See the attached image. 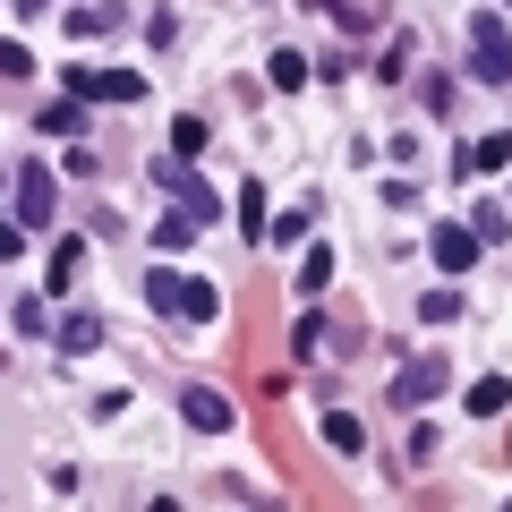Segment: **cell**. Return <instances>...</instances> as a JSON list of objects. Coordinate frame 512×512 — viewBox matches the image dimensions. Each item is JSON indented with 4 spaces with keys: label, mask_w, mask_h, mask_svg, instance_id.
I'll return each mask as SVG.
<instances>
[{
    "label": "cell",
    "mask_w": 512,
    "mask_h": 512,
    "mask_svg": "<svg viewBox=\"0 0 512 512\" xmlns=\"http://www.w3.org/2000/svg\"><path fill=\"white\" fill-rule=\"evenodd\" d=\"M512 410V376H478L470 384V419H504Z\"/></svg>",
    "instance_id": "9"
},
{
    "label": "cell",
    "mask_w": 512,
    "mask_h": 512,
    "mask_svg": "<svg viewBox=\"0 0 512 512\" xmlns=\"http://www.w3.org/2000/svg\"><path fill=\"white\" fill-rule=\"evenodd\" d=\"M419 316H427V325H453V316H461V291H427Z\"/></svg>",
    "instance_id": "21"
},
{
    "label": "cell",
    "mask_w": 512,
    "mask_h": 512,
    "mask_svg": "<svg viewBox=\"0 0 512 512\" xmlns=\"http://www.w3.org/2000/svg\"><path fill=\"white\" fill-rule=\"evenodd\" d=\"M188 239H197V222H188V214H180V205H171V214H163V222H154V248H163V256H180V248H188Z\"/></svg>",
    "instance_id": "13"
},
{
    "label": "cell",
    "mask_w": 512,
    "mask_h": 512,
    "mask_svg": "<svg viewBox=\"0 0 512 512\" xmlns=\"http://www.w3.org/2000/svg\"><path fill=\"white\" fill-rule=\"evenodd\" d=\"M495 9H512V0H495Z\"/></svg>",
    "instance_id": "27"
},
{
    "label": "cell",
    "mask_w": 512,
    "mask_h": 512,
    "mask_svg": "<svg viewBox=\"0 0 512 512\" xmlns=\"http://www.w3.org/2000/svg\"><path fill=\"white\" fill-rule=\"evenodd\" d=\"M18 239H26V231H18V214H0V265L18 256Z\"/></svg>",
    "instance_id": "25"
},
{
    "label": "cell",
    "mask_w": 512,
    "mask_h": 512,
    "mask_svg": "<svg viewBox=\"0 0 512 512\" xmlns=\"http://www.w3.org/2000/svg\"><path fill=\"white\" fill-rule=\"evenodd\" d=\"M43 9H52V0H18V18H43Z\"/></svg>",
    "instance_id": "26"
},
{
    "label": "cell",
    "mask_w": 512,
    "mask_h": 512,
    "mask_svg": "<svg viewBox=\"0 0 512 512\" xmlns=\"http://www.w3.org/2000/svg\"><path fill=\"white\" fill-rule=\"evenodd\" d=\"M470 231H478V248H487V239H504L512 222H504V205H470Z\"/></svg>",
    "instance_id": "20"
},
{
    "label": "cell",
    "mask_w": 512,
    "mask_h": 512,
    "mask_svg": "<svg viewBox=\"0 0 512 512\" xmlns=\"http://www.w3.org/2000/svg\"><path fill=\"white\" fill-rule=\"evenodd\" d=\"M0 77H35V52H26V43H9V35H0Z\"/></svg>",
    "instance_id": "22"
},
{
    "label": "cell",
    "mask_w": 512,
    "mask_h": 512,
    "mask_svg": "<svg viewBox=\"0 0 512 512\" xmlns=\"http://www.w3.org/2000/svg\"><path fill=\"white\" fill-rule=\"evenodd\" d=\"M146 299H154V316H188V325H214V316H222V291L197 282V274H180V265H154Z\"/></svg>",
    "instance_id": "1"
},
{
    "label": "cell",
    "mask_w": 512,
    "mask_h": 512,
    "mask_svg": "<svg viewBox=\"0 0 512 512\" xmlns=\"http://www.w3.org/2000/svg\"><path fill=\"white\" fill-rule=\"evenodd\" d=\"M180 419L197 427V436H222V427H231V393H214V384H188V393H180Z\"/></svg>",
    "instance_id": "8"
},
{
    "label": "cell",
    "mask_w": 512,
    "mask_h": 512,
    "mask_svg": "<svg viewBox=\"0 0 512 512\" xmlns=\"http://www.w3.org/2000/svg\"><path fill=\"white\" fill-rule=\"evenodd\" d=\"M94 342H103V316H86V308H77L69 325H60V350H69V359H86Z\"/></svg>",
    "instance_id": "11"
},
{
    "label": "cell",
    "mask_w": 512,
    "mask_h": 512,
    "mask_svg": "<svg viewBox=\"0 0 512 512\" xmlns=\"http://www.w3.org/2000/svg\"><path fill=\"white\" fill-rule=\"evenodd\" d=\"M265 77H274L282 94H299V86H308V52H274V60H265Z\"/></svg>",
    "instance_id": "14"
},
{
    "label": "cell",
    "mask_w": 512,
    "mask_h": 512,
    "mask_svg": "<svg viewBox=\"0 0 512 512\" xmlns=\"http://www.w3.org/2000/svg\"><path fill=\"white\" fill-rule=\"evenodd\" d=\"M444 384H453V367H444V359H410L402 376H393V410H419V402H436Z\"/></svg>",
    "instance_id": "5"
},
{
    "label": "cell",
    "mask_w": 512,
    "mask_h": 512,
    "mask_svg": "<svg viewBox=\"0 0 512 512\" xmlns=\"http://www.w3.org/2000/svg\"><path fill=\"white\" fill-rule=\"evenodd\" d=\"M171 146H180V154H197V146H205V120H188V111H180V120H171Z\"/></svg>",
    "instance_id": "24"
},
{
    "label": "cell",
    "mask_w": 512,
    "mask_h": 512,
    "mask_svg": "<svg viewBox=\"0 0 512 512\" xmlns=\"http://www.w3.org/2000/svg\"><path fill=\"white\" fill-rule=\"evenodd\" d=\"M52 205H60L52 163H18V231H52Z\"/></svg>",
    "instance_id": "4"
},
{
    "label": "cell",
    "mask_w": 512,
    "mask_h": 512,
    "mask_svg": "<svg viewBox=\"0 0 512 512\" xmlns=\"http://www.w3.org/2000/svg\"><path fill=\"white\" fill-rule=\"evenodd\" d=\"M77 265H86V239H52V282H77Z\"/></svg>",
    "instance_id": "18"
},
{
    "label": "cell",
    "mask_w": 512,
    "mask_h": 512,
    "mask_svg": "<svg viewBox=\"0 0 512 512\" xmlns=\"http://www.w3.org/2000/svg\"><path fill=\"white\" fill-rule=\"evenodd\" d=\"M77 128H86V103H77V94L43 103V137H77Z\"/></svg>",
    "instance_id": "10"
},
{
    "label": "cell",
    "mask_w": 512,
    "mask_h": 512,
    "mask_svg": "<svg viewBox=\"0 0 512 512\" xmlns=\"http://www.w3.org/2000/svg\"><path fill=\"white\" fill-rule=\"evenodd\" d=\"M461 163H470V171H512V137H478Z\"/></svg>",
    "instance_id": "15"
},
{
    "label": "cell",
    "mask_w": 512,
    "mask_h": 512,
    "mask_svg": "<svg viewBox=\"0 0 512 512\" xmlns=\"http://www.w3.org/2000/svg\"><path fill=\"white\" fill-rule=\"evenodd\" d=\"M325 444L333 453H359V419H350V410H325Z\"/></svg>",
    "instance_id": "19"
},
{
    "label": "cell",
    "mask_w": 512,
    "mask_h": 512,
    "mask_svg": "<svg viewBox=\"0 0 512 512\" xmlns=\"http://www.w3.org/2000/svg\"><path fill=\"white\" fill-rule=\"evenodd\" d=\"M265 222H274V214H265V188H239V231H248V248H256V239H265Z\"/></svg>",
    "instance_id": "12"
},
{
    "label": "cell",
    "mask_w": 512,
    "mask_h": 512,
    "mask_svg": "<svg viewBox=\"0 0 512 512\" xmlns=\"http://www.w3.org/2000/svg\"><path fill=\"white\" fill-rule=\"evenodd\" d=\"M470 69H478V86H512V35H504V18H470Z\"/></svg>",
    "instance_id": "2"
},
{
    "label": "cell",
    "mask_w": 512,
    "mask_h": 512,
    "mask_svg": "<svg viewBox=\"0 0 512 512\" xmlns=\"http://www.w3.org/2000/svg\"><path fill=\"white\" fill-rule=\"evenodd\" d=\"M154 180L171 188V205H180V214L197 222V231H205V222H214V188H205L197 171H180V163H154Z\"/></svg>",
    "instance_id": "6"
},
{
    "label": "cell",
    "mask_w": 512,
    "mask_h": 512,
    "mask_svg": "<svg viewBox=\"0 0 512 512\" xmlns=\"http://www.w3.org/2000/svg\"><path fill=\"white\" fill-rule=\"evenodd\" d=\"M291 350H299V359H316V350H325V325H316V316H299V325H291Z\"/></svg>",
    "instance_id": "23"
},
{
    "label": "cell",
    "mask_w": 512,
    "mask_h": 512,
    "mask_svg": "<svg viewBox=\"0 0 512 512\" xmlns=\"http://www.w3.org/2000/svg\"><path fill=\"white\" fill-rule=\"evenodd\" d=\"M69 35H120V9L94 0V9H77V18H69Z\"/></svg>",
    "instance_id": "17"
},
{
    "label": "cell",
    "mask_w": 512,
    "mask_h": 512,
    "mask_svg": "<svg viewBox=\"0 0 512 512\" xmlns=\"http://www.w3.org/2000/svg\"><path fill=\"white\" fill-rule=\"evenodd\" d=\"M427 256H436L444 274H470L478 265V231L470 222H436V231H427Z\"/></svg>",
    "instance_id": "7"
},
{
    "label": "cell",
    "mask_w": 512,
    "mask_h": 512,
    "mask_svg": "<svg viewBox=\"0 0 512 512\" xmlns=\"http://www.w3.org/2000/svg\"><path fill=\"white\" fill-rule=\"evenodd\" d=\"M325 282H333V248H325V239H316V248L299 256V291H325Z\"/></svg>",
    "instance_id": "16"
},
{
    "label": "cell",
    "mask_w": 512,
    "mask_h": 512,
    "mask_svg": "<svg viewBox=\"0 0 512 512\" xmlns=\"http://www.w3.org/2000/svg\"><path fill=\"white\" fill-rule=\"evenodd\" d=\"M60 86L77 103H146V77L137 69H60Z\"/></svg>",
    "instance_id": "3"
}]
</instances>
